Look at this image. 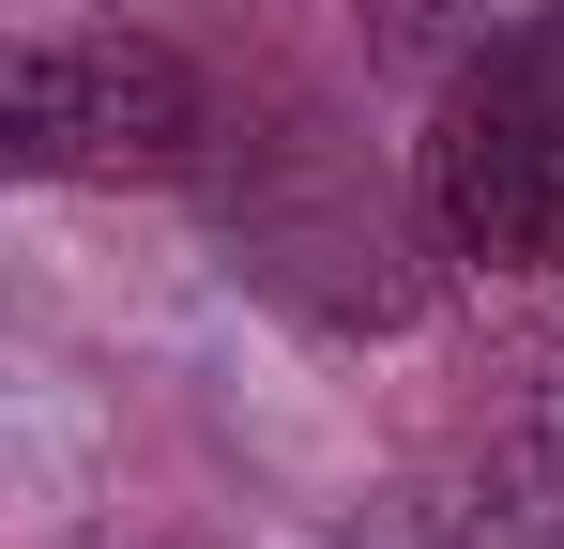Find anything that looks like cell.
Masks as SVG:
<instances>
[{
    "label": "cell",
    "mask_w": 564,
    "mask_h": 549,
    "mask_svg": "<svg viewBox=\"0 0 564 549\" xmlns=\"http://www.w3.org/2000/svg\"><path fill=\"white\" fill-rule=\"evenodd\" d=\"M0 153L31 183H198L214 77L153 31H31L0 92Z\"/></svg>",
    "instance_id": "3"
},
{
    "label": "cell",
    "mask_w": 564,
    "mask_h": 549,
    "mask_svg": "<svg viewBox=\"0 0 564 549\" xmlns=\"http://www.w3.org/2000/svg\"><path fill=\"white\" fill-rule=\"evenodd\" d=\"M214 229H229V260L275 290L290 321H321V336H397V321H427V245H412V214L367 183V153L321 122V107H214Z\"/></svg>",
    "instance_id": "1"
},
{
    "label": "cell",
    "mask_w": 564,
    "mask_h": 549,
    "mask_svg": "<svg viewBox=\"0 0 564 549\" xmlns=\"http://www.w3.org/2000/svg\"><path fill=\"white\" fill-rule=\"evenodd\" d=\"M427 245L473 274H564V0L488 31L427 107Z\"/></svg>",
    "instance_id": "2"
},
{
    "label": "cell",
    "mask_w": 564,
    "mask_h": 549,
    "mask_svg": "<svg viewBox=\"0 0 564 549\" xmlns=\"http://www.w3.org/2000/svg\"><path fill=\"white\" fill-rule=\"evenodd\" d=\"M381 549H564V381L503 397L443 473H412Z\"/></svg>",
    "instance_id": "4"
}]
</instances>
